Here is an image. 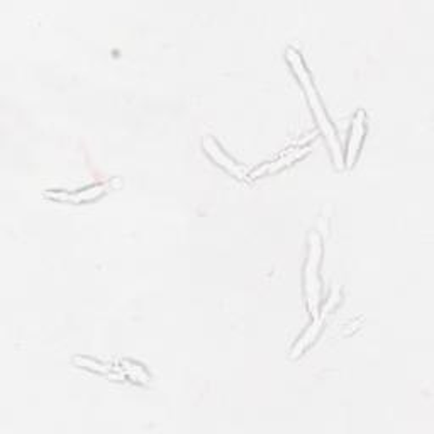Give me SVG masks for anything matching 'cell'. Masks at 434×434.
Listing matches in <instances>:
<instances>
[{
    "label": "cell",
    "instance_id": "1",
    "mask_svg": "<svg viewBox=\"0 0 434 434\" xmlns=\"http://www.w3.org/2000/svg\"><path fill=\"white\" fill-rule=\"evenodd\" d=\"M285 56H287V61L291 63V67L293 70V73H295L297 80L300 82L302 89L305 90L307 100H309V104H310V111H313V114H314L315 122H318V126L322 131L324 138L327 139V144H330V150L332 153V160H335L336 166H343V156H341V148H340V143H337L335 128H332V124H331L330 117H327L326 111L322 109V104H321V100H319L318 90H315L313 78H310L309 72H307L300 53L297 51L295 48H287V55H285Z\"/></svg>",
    "mask_w": 434,
    "mask_h": 434
},
{
    "label": "cell",
    "instance_id": "2",
    "mask_svg": "<svg viewBox=\"0 0 434 434\" xmlns=\"http://www.w3.org/2000/svg\"><path fill=\"white\" fill-rule=\"evenodd\" d=\"M322 256V241L318 232H310L309 253L304 266V291L309 310L314 318L319 315V302H321V282H319V263Z\"/></svg>",
    "mask_w": 434,
    "mask_h": 434
},
{
    "label": "cell",
    "instance_id": "3",
    "mask_svg": "<svg viewBox=\"0 0 434 434\" xmlns=\"http://www.w3.org/2000/svg\"><path fill=\"white\" fill-rule=\"evenodd\" d=\"M365 134H367V114L363 109H358L353 117V124L348 136V146H346V156L343 161V163H346V166L354 165L359 153V148H362L363 139H365Z\"/></svg>",
    "mask_w": 434,
    "mask_h": 434
},
{
    "label": "cell",
    "instance_id": "4",
    "mask_svg": "<svg viewBox=\"0 0 434 434\" xmlns=\"http://www.w3.org/2000/svg\"><path fill=\"white\" fill-rule=\"evenodd\" d=\"M204 148H205V153H207V155L212 158V160L216 161L217 165H221L222 168L226 170V172L232 173L234 177H238V178H243L244 175H246V170H244L243 166H239L238 163H236L232 158L227 156L224 150L219 146V143L216 141V139L205 138L204 139Z\"/></svg>",
    "mask_w": 434,
    "mask_h": 434
},
{
    "label": "cell",
    "instance_id": "5",
    "mask_svg": "<svg viewBox=\"0 0 434 434\" xmlns=\"http://www.w3.org/2000/svg\"><path fill=\"white\" fill-rule=\"evenodd\" d=\"M104 188H107V183L92 185L89 188H85V190L73 192V194H67V192H46V195L56 200H70V202L80 204V202H90V200L97 199V197H100L105 192Z\"/></svg>",
    "mask_w": 434,
    "mask_h": 434
},
{
    "label": "cell",
    "instance_id": "6",
    "mask_svg": "<svg viewBox=\"0 0 434 434\" xmlns=\"http://www.w3.org/2000/svg\"><path fill=\"white\" fill-rule=\"evenodd\" d=\"M309 151H310V148H309V146L300 148V150H292V151H288L287 155L282 156V158H280V160H277V161H273V163H266V165H263L260 170H255V172H253V177H258V175L268 173V172H277V170L282 168V166L288 165V163H292V161H295L297 158L304 156L305 153H309Z\"/></svg>",
    "mask_w": 434,
    "mask_h": 434
},
{
    "label": "cell",
    "instance_id": "7",
    "mask_svg": "<svg viewBox=\"0 0 434 434\" xmlns=\"http://www.w3.org/2000/svg\"><path fill=\"white\" fill-rule=\"evenodd\" d=\"M73 363H75V365H80L83 368H87V370L97 371V374H102V375H111V376H114V379H117V376L112 374V371H114L112 367L105 365V363H102V362H97V359H94V358L75 357V358H73Z\"/></svg>",
    "mask_w": 434,
    "mask_h": 434
},
{
    "label": "cell",
    "instance_id": "8",
    "mask_svg": "<svg viewBox=\"0 0 434 434\" xmlns=\"http://www.w3.org/2000/svg\"><path fill=\"white\" fill-rule=\"evenodd\" d=\"M321 322H322V319L319 318H315V321H314V324L313 326L309 327V330H307L305 332H304V336L300 337L299 341H297V345H295V348H293V357H297V354H300V352H304V349L307 348V346L310 345V341H314V337H315V335H318V331L321 330Z\"/></svg>",
    "mask_w": 434,
    "mask_h": 434
}]
</instances>
